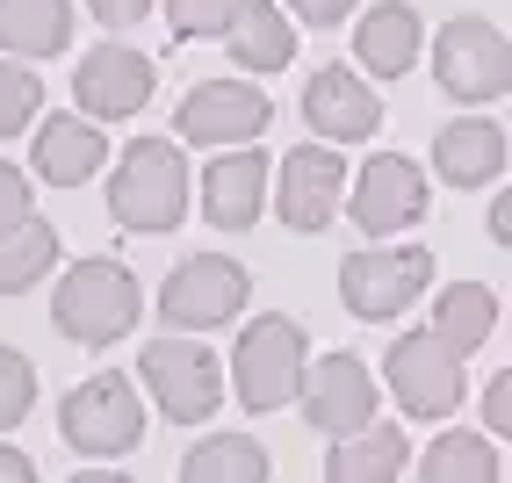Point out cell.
Wrapping results in <instances>:
<instances>
[{"mask_svg": "<svg viewBox=\"0 0 512 483\" xmlns=\"http://www.w3.org/2000/svg\"><path fill=\"white\" fill-rule=\"evenodd\" d=\"M109 217L123 231H174L188 217V152L174 137H130L116 174H109Z\"/></svg>", "mask_w": 512, "mask_h": 483, "instance_id": "cell-1", "label": "cell"}, {"mask_svg": "<svg viewBox=\"0 0 512 483\" xmlns=\"http://www.w3.org/2000/svg\"><path fill=\"white\" fill-rule=\"evenodd\" d=\"M51 318H58L65 339H80V347H109V339H123L145 318V289L123 260H73L58 296H51Z\"/></svg>", "mask_w": 512, "mask_h": 483, "instance_id": "cell-2", "label": "cell"}, {"mask_svg": "<svg viewBox=\"0 0 512 483\" xmlns=\"http://www.w3.org/2000/svg\"><path fill=\"white\" fill-rule=\"evenodd\" d=\"M303 361H311V339H303L296 318H253L231 347V390L246 411H282L296 404Z\"/></svg>", "mask_w": 512, "mask_h": 483, "instance_id": "cell-3", "label": "cell"}, {"mask_svg": "<svg viewBox=\"0 0 512 483\" xmlns=\"http://www.w3.org/2000/svg\"><path fill=\"white\" fill-rule=\"evenodd\" d=\"M246 296H253V274L231 253H188L174 274H166V289H159V318H166V332L195 339V332L231 325L238 310H246Z\"/></svg>", "mask_w": 512, "mask_h": 483, "instance_id": "cell-4", "label": "cell"}, {"mask_svg": "<svg viewBox=\"0 0 512 483\" xmlns=\"http://www.w3.org/2000/svg\"><path fill=\"white\" fill-rule=\"evenodd\" d=\"M138 375H145L152 404L174 426H202V419H217V404H224V361L202 347V339H181V332L152 339L138 354Z\"/></svg>", "mask_w": 512, "mask_h": 483, "instance_id": "cell-5", "label": "cell"}, {"mask_svg": "<svg viewBox=\"0 0 512 483\" xmlns=\"http://www.w3.org/2000/svg\"><path fill=\"white\" fill-rule=\"evenodd\" d=\"M383 383L412 419H455L462 397H469V368L433 332H397L390 354H383Z\"/></svg>", "mask_w": 512, "mask_h": 483, "instance_id": "cell-6", "label": "cell"}, {"mask_svg": "<svg viewBox=\"0 0 512 483\" xmlns=\"http://www.w3.org/2000/svg\"><path fill=\"white\" fill-rule=\"evenodd\" d=\"M58 433H65V447H80V455L116 462L145 440V404L123 375H87V383L58 404Z\"/></svg>", "mask_w": 512, "mask_h": 483, "instance_id": "cell-7", "label": "cell"}, {"mask_svg": "<svg viewBox=\"0 0 512 483\" xmlns=\"http://www.w3.org/2000/svg\"><path fill=\"white\" fill-rule=\"evenodd\" d=\"M433 282V253L426 246H361L347 253V267H339V296H347L354 318L383 325L397 318V310H412Z\"/></svg>", "mask_w": 512, "mask_h": 483, "instance_id": "cell-8", "label": "cell"}, {"mask_svg": "<svg viewBox=\"0 0 512 483\" xmlns=\"http://www.w3.org/2000/svg\"><path fill=\"white\" fill-rule=\"evenodd\" d=\"M275 116V101H267L253 80H202L181 94L174 109V145H202V152H231V145H253Z\"/></svg>", "mask_w": 512, "mask_h": 483, "instance_id": "cell-9", "label": "cell"}, {"mask_svg": "<svg viewBox=\"0 0 512 483\" xmlns=\"http://www.w3.org/2000/svg\"><path fill=\"white\" fill-rule=\"evenodd\" d=\"M433 80L455 101H498L512 94V44L498 37V22L484 15H455L433 44Z\"/></svg>", "mask_w": 512, "mask_h": 483, "instance_id": "cell-10", "label": "cell"}, {"mask_svg": "<svg viewBox=\"0 0 512 483\" xmlns=\"http://www.w3.org/2000/svg\"><path fill=\"white\" fill-rule=\"evenodd\" d=\"M296 404L318 433L347 440L361 426H375V375L361 354H325V361H303V383H296Z\"/></svg>", "mask_w": 512, "mask_h": 483, "instance_id": "cell-11", "label": "cell"}, {"mask_svg": "<svg viewBox=\"0 0 512 483\" xmlns=\"http://www.w3.org/2000/svg\"><path fill=\"white\" fill-rule=\"evenodd\" d=\"M267 202L282 210L289 231H325L339 217V188H347V159L332 145H289L282 152V174H267Z\"/></svg>", "mask_w": 512, "mask_h": 483, "instance_id": "cell-12", "label": "cell"}, {"mask_svg": "<svg viewBox=\"0 0 512 483\" xmlns=\"http://www.w3.org/2000/svg\"><path fill=\"white\" fill-rule=\"evenodd\" d=\"M347 217L368 231V238H397L426 217V174L404 152H375L361 174H354V195H347Z\"/></svg>", "mask_w": 512, "mask_h": 483, "instance_id": "cell-13", "label": "cell"}, {"mask_svg": "<svg viewBox=\"0 0 512 483\" xmlns=\"http://www.w3.org/2000/svg\"><path fill=\"white\" fill-rule=\"evenodd\" d=\"M303 123H311V137H325V145H361V137L383 130V101H375L368 80H354L347 65H318L311 80H303Z\"/></svg>", "mask_w": 512, "mask_h": 483, "instance_id": "cell-14", "label": "cell"}, {"mask_svg": "<svg viewBox=\"0 0 512 483\" xmlns=\"http://www.w3.org/2000/svg\"><path fill=\"white\" fill-rule=\"evenodd\" d=\"M73 94H80L87 123H123L152 101V58L130 44H94L73 73Z\"/></svg>", "mask_w": 512, "mask_h": 483, "instance_id": "cell-15", "label": "cell"}, {"mask_svg": "<svg viewBox=\"0 0 512 483\" xmlns=\"http://www.w3.org/2000/svg\"><path fill=\"white\" fill-rule=\"evenodd\" d=\"M267 174H275V159L260 145H231L202 166V217L217 231H253L267 217Z\"/></svg>", "mask_w": 512, "mask_h": 483, "instance_id": "cell-16", "label": "cell"}, {"mask_svg": "<svg viewBox=\"0 0 512 483\" xmlns=\"http://www.w3.org/2000/svg\"><path fill=\"white\" fill-rule=\"evenodd\" d=\"M354 58L368 65L375 80H404L426 51V22L412 0H375V8H354Z\"/></svg>", "mask_w": 512, "mask_h": 483, "instance_id": "cell-17", "label": "cell"}, {"mask_svg": "<svg viewBox=\"0 0 512 483\" xmlns=\"http://www.w3.org/2000/svg\"><path fill=\"white\" fill-rule=\"evenodd\" d=\"M101 159H109V137H101V123H87V116H44L37 137H29V166H37V181H51V188L94 181Z\"/></svg>", "mask_w": 512, "mask_h": 483, "instance_id": "cell-18", "label": "cell"}, {"mask_svg": "<svg viewBox=\"0 0 512 483\" xmlns=\"http://www.w3.org/2000/svg\"><path fill=\"white\" fill-rule=\"evenodd\" d=\"M433 174L448 188H491L505 174V130L484 116H462L433 137Z\"/></svg>", "mask_w": 512, "mask_h": 483, "instance_id": "cell-19", "label": "cell"}, {"mask_svg": "<svg viewBox=\"0 0 512 483\" xmlns=\"http://www.w3.org/2000/svg\"><path fill=\"white\" fill-rule=\"evenodd\" d=\"M224 44H231L238 73H282L296 58V22H282L275 0H238L224 22Z\"/></svg>", "mask_w": 512, "mask_h": 483, "instance_id": "cell-20", "label": "cell"}, {"mask_svg": "<svg viewBox=\"0 0 512 483\" xmlns=\"http://www.w3.org/2000/svg\"><path fill=\"white\" fill-rule=\"evenodd\" d=\"M404 462H412L404 426H361V433H347V440H332L325 483H397Z\"/></svg>", "mask_w": 512, "mask_h": 483, "instance_id": "cell-21", "label": "cell"}, {"mask_svg": "<svg viewBox=\"0 0 512 483\" xmlns=\"http://www.w3.org/2000/svg\"><path fill=\"white\" fill-rule=\"evenodd\" d=\"M426 332H433L448 354L469 361V354L498 332V296H491V282H448V289L433 296V325H426Z\"/></svg>", "mask_w": 512, "mask_h": 483, "instance_id": "cell-22", "label": "cell"}, {"mask_svg": "<svg viewBox=\"0 0 512 483\" xmlns=\"http://www.w3.org/2000/svg\"><path fill=\"white\" fill-rule=\"evenodd\" d=\"M73 44V0H0V51L8 58H58Z\"/></svg>", "mask_w": 512, "mask_h": 483, "instance_id": "cell-23", "label": "cell"}, {"mask_svg": "<svg viewBox=\"0 0 512 483\" xmlns=\"http://www.w3.org/2000/svg\"><path fill=\"white\" fill-rule=\"evenodd\" d=\"M181 483H267V447L253 433H210L188 447Z\"/></svg>", "mask_w": 512, "mask_h": 483, "instance_id": "cell-24", "label": "cell"}, {"mask_svg": "<svg viewBox=\"0 0 512 483\" xmlns=\"http://www.w3.org/2000/svg\"><path fill=\"white\" fill-rule=\"evenodd\" d=\"M419 483H498V440L491 433H440L419 455Z\"/></svg>", "mask_w": 512, "mask_h": 483, "instance_id": "cell-25", "label": "cell"}, {"mask_svg": "<svg viewBox=\"0 0 512 483\" xmlns=\"http://www.w3.org/2000/svg\"><path fill=\"white\" fill-rule=\"evenodd\" d=\"M58 260V231L44 217H29L15 231H0V296H22V289H37L44 274Z\"/></svg>", "mask_w": 512, "mask_h": 483, "instance_id": "cell-26", "label": "cell"}, {"mask_svg": "<svg viewBox=\"0 0 512 483\" xmlns=\"http://www.w3.org/2000/svg\"><path fill=\"white\" fill-rule=\"evenodd\" d=\"M37 109H44V80L29 73L22 58H0V137L29 130V123H37Z\"/></svg>", "mask_w": 512, "mask_h": 483, "instance_id": "cell-27", "label": "cell"}, {"mask_svg": "<svg viewBox=\"0 0 512 483\" xmlns=\"http://www.w3.org/2000/svg\"><path fill=\"white\" fill-rule=\"evenodd\" d=\"M29 404H37V368H29V354L0 347V433L29 419Z\"/></svg>", "mask_w": 512, "mask_h": 483, "instance_id": "cell-28", "label": "cell"}, {"mask_svg": "<svg viewBox=\"0 0 512 483\" xmlns=\"http://www.w3.org/2000/svg\"><path fill=\"white\" fill-rule=\"evenodd\" d=\"M238 0H166V22H174V44H195V37H224Z\"/></svg>", "mask_w": 512, "mask_h": 483, "instance_id": "cell-29", "label": "cell"}, {"mask_svg": "<svg viewBox=\"0 0 512 483\" xmlns=\"http://www.w3.org/2000/svg\"><path fill=\"white\" fill-rule=\"evenodd\" d=\"M29 217H37V195H29V174L0 159V231H15V224H29Z\"/></svg>", "mask_w": 512, "mask_h": 483, "instance_id": "cell-30", "label": "cell"}, {"mask_svg": "<svg viewBox=\"0 0 512 483\" xmlns=\"http://www.w3.org/2000/svg\"><path fill=\"white\" fill-rule=\"evenodd\" d=\"M275 8H289L296 22H311V29H339V22H354L361 0H275Z\"/></svg>", "mask_w": 512, "mask_h": 483, "instance_id": "cell-31", "label": "cell"}, {"mask_svg": "<svg viewBox=\"0 0 512 483\" xmlns=\"http://www.w3.org/2000/svg\"><path fill=\"white\" fill-rule=\"evenodd\" d=\"M484 426L505 440L512 433V375H491V390H484Z\"/></svg>", "mask_w": 512, "mask_h": 483, "instance_id": "cell-32", "label": "cell"}, {"mask_svg": "<svg viewBox=\"0 0 512 483\" xmlns=\"http://www.w3.org/2000/svg\"><path fill=\"white\" fill-rule=\"evenodd\" d=\"M87 8H94V22L130 29V22H145V8H152V0H87Z\"/></svg>", "mask_w": 512, "mask_h": 483, "instance_id": "cell-33", "label": "cell"}, {"mask_svg": "<svg viewBox=\"0 0 512 483\" xmlns=\"http://www.w3.org/2000/svg\"><path fill=\"white\" fill-rule=\"evenodd\" d=\"M0 483H37V462H29L15 440H0Z\"/></svg>", "mask_w": 512, "mask_h": 483, "instance_id": "cell-34", "label": "cell"}, {"mask_svg": "<svg viewBox=\"0 0 512 483\" xmlns=\"http://www.w3.org/2000/svg\"><path fill=\"white\" fill-rule=\"evenodd\" d=\"M491 238H498V246H512V195L491 202Z\"/></svg>", "mask_w": 512, "mask_h": 483, "instance_id": "cell-35", "label": "cell"}, {"mask_svg": "<svg viewBox=\"0 0 512 483\" xmlns=\"http://www.w3.org/2000/svg\"><path fill=\"white\" fill-rule=\"evenodd\" d=\"M65 483H130V476H116V469H80V476H65Z\"/></svg>", "mask_w": 512, "mask_h": 483, "instance_id": "cell-36", "label": "cell"}]
</instances>
